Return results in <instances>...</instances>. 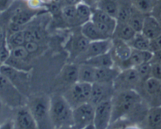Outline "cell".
I'll return each mask as SVG.
<instances>
[{"instance_id":"d590c367","label":"cell","mask_w":161,"mask_h":129,"mask_svg":"<svg viewBox=\"0 0 161 129\" xmlns=\"http://www.w3.org/2000/svg\"><path fill=\"white\" fill-rule=\"evenodd\" d=\"M25 48L26 49L27 51L32 56V55L37 53L39 52V49H40V42H33V41H30V42H26L24 45Z\"/></svg>"},{"instance_id":"ab89813d","label":"cell","mask_w":161,"mask_h":129,"mask_svg":"<svg viewBox=\"0 0 161 129\" xmlns=\"http://www.w3.org/2000/svg\"><path fill=\"white\" fill-rule=\"evenodd\" d=\"M161 49V34L158 37L150 40V51L156 52Z\"/></svg>"},{"instance_id":"ee69618b","label":"cell","mask_w":161,"mask_h":129,"mask_svg":"<svg viewBox=\"0 0 161 129\" xmlns=\"http://www.w3.org/2000/svg\"><path fill=\"white\" fill-rule=\"evenodd\" d=\"M22 1H25V2H27V1H28V0H22Z\"/></svg>"},{"instance_id":"ba28073f","label":"cell","mask_w":161,"mask_h":129,"mask_svg":"<svg viewBox=\"0 0 161 129\" xmlns=\"http://www.w3.org/2000/svg\"><path fill=\"white\" fill-rule=\"evenodd\" d=\"M138 74L135 67L121 70L113 81L115 92L125 90H136L142 85Z\"/></svg>"},{"instance_id":"4316f807","label":"cell","mask_w":161,"mask_h":129,"mask_svg":"<svg viewBox=\"0 0 161 129\" xmlns=\"http://www.w3.org/2000/svg\"><path fill=\"white\" fill-rule=\"evenodd\" d=\"M94 76H95V67L86 63L79 64L78 81L93 84L94 83Z\"/></svg>"},{"instance_id":"74e56055","label":"cell","mask_w":161,"mask_h":129,"mask_svg":"<svg viewBox=\"0 0 161 129\" xmlns=\"http://www.w3.org/2000/svg\"><path fill=\"white\" fill-rule=\"evenodd\" d=\"M149 14L155 17L161 25V0H158L157 3L155 5V6Z\"/></svg>"},{"instance_id":"4dcf8cb0","label":"cell","mask_w":161,"mask_h":129,"mask_svg":"<svg viewBox=\"0 0 161 129\" xmlns=\"http://www.w3.org/2000/svg\"><path fill=\"white\" fill-rule=\"evenodd\" d=\"M6 42H7V44L10 50L12 49L16 48V47L22 46V45H25L26 40H25L24 29L21 30V31L7 34V35H6Z\"/></svg>"},{"instance_id":"9a60e30c","label":"cell","mask_w":161,"mask_h":129,"mask_svg":"<svg viewBox=\"0 0 161 129\" xmlns=\"http://www.w3.org/2000/svg\"><path fill=\"white\" fill-rule=\"evenodd\" d=\"M15 128L35 129L38 128L36 120L30 111L28 105H24L16 108L14 117Z\"/></svg>"},{"instance_id":"7a4b0ae2","label":"cell","mask_w":161,"mask_h":129,"mask_svg":"<svg viewBox=\"0 0 161 129\" xmlns=\"http://www.w3.org/2000/svg\"><path fill=\"white\" fill-rule=\"evenodd\" d=\"M50 120L54 128H73V109L63 95L50 96Z\"/></svg>"},{"instance_id":"9c48e42d","label":"cell","mask_w":161,"mask_h":129,"mask_svg":"<svg viewBox=\"0 0 161 129\" xmlns=\"http://www.w3.org/2000/svg\"><path fill=\"white\" fill-rule=\"evenodd\" d=\"M94 118V106L89 102L73 109L74 128H95Z\"/></svg>"},{"instance_id":"83f0119b","label":"cell","mask_w":161,"mask_h":129,"mask_svg":"<svg viewBox=\"0 0 161 129\" xmlns=\"http://www.w3.org/2000/svg\"><path fill=\"white\" fill-rule=\"evenodd\" d=\"M146 16V13L138 10V9L133 6L131 12H130V17H129L128 20H127V23L131 26V28L136 32H141Z\"/></svg>"},{"instance_id":"d4e9b609","label":"cell","mask_w":161,"mask_h":129,"mask_svg":"<svg viewBox=\"0 0 161 129\" xmlns=\"http://www.w3.org/2000/svg\"><path fill=\"white\" fill-rule=\"evenodd\" d=\"M75 7L79 26L80 27L82 24L91 20L93 7L91 5L83 1H80L75 3Z\"/></svg>"},{"instance_id":"8fae6325","label":"cell","mask_w":161,"mask_h":129,"mask_svg":"<svg viewBox=\"0 0 161 129\" xmlns=\"http://www.w3.org/2000/svg\"><path fill=\"white\" fill-rule=\"evenodd\" d=\"M90 42L91 41L82 34L80 28V31L72 33L64 46L72 62H75L77 58L86 49Z\"/></svg>"},{"instance_id":"52a82bcc","label":"cell","mask_w":161,"mask_h":129,"mask_svg":"<svg viewBox=\"0 0 161 129\" xmlns=\"http://www.w3.org/2000/svg\"><path fill=\"white\" fill-rule=\"evenodd\" d=\"M137 92H138L149 107L161 106V81L160 80L151 77L142 83Z\"/></svg>"},{"instance_id":"f35d334b","label":"cell","mask_w":161,"mask_h":129,"mask_svg":"<svg viewBox=\"0 0 161 129\" xmlns=\"http://www.w3.org/2000/svg\"><path fill=\"white\" fill-rule=\"evenodd\" d=\"M152 64V78L161 81V65L160 63H151Z\"/></svg>"},{"instance_id":"ffe728a7","label":"cell","mask_w":161,"mask_h":129,"mask_svg":"<svg viewBox=\"0 0 161 129\" xmlns=\"http://www.w3.org/2000/svg\"><path fill=\"white\" fill-rule=\"evenodd\" d=\"M120 70V69L116 66L104 68H95L94 82L113 83Z\"/></svg>"},{"instance_id":"1f68e13d","label":"cell","mask_w":161,"mask_h":129,"mask_svg":"<svg viewBox=\"0 0 161 129\" xmlns=\"http://www.w3.org/2000/svg\"><path fill=\"white\" fill-rule=\"evenodd\" d=\"M118 4H119V11H118L116 20L127 22L133 8L131 0H118Z\"/></svg>"},{"instance_id":"30bf717a","label":"cell","mask_w":161,"mask_h":129,"mask_svg":"<svg viewBox=\"0 0 161 129\" xmlns=\"http://www.w3.org/2000/svg\"><path fill=\"white\" fill-rule=\"evenodd\" d=\"M91 20L107 38L110 39L113 37L117 23L116 18L112 17L98 8L93 7Z\"/></svg>"},{"instance_id":"3957f363","label":"cell","mask_w":161,"mask_h":129,"mask_svg":"<svg viewBox=\"0 0 161 129\" xmlns=\"http://www.w3.org/2000/svg\"><path fill=\"white\" fill-rule=\"evenodd\" d=\"M27 105L36 120L38 128H53L50 120V96L45 94L31 95Z\"/></svg>"},{"instance_id":"f546056e","label":"cell","mask_w":161,"mask_h":129,"mask_svg":"<svg viewBox=\"0 0 161 129\" xmlns=\"http://www.w3.org/2000/svg\"><path fill=\"white\" fill-rule=\"evenodd\" d=\"M127 43L134 49L149 50L150 51V39H148L142 32H137L133 39Z\"/></svg>"},{"instance_id":"8d00e7d4","label":"cell","mask_w":161,"mask_h":129,"mask_svg":"<svg viewBox=\"0 0 161 129\" xmlns=\"http://www.w3.org/2000/svg\"><path fill=\"white\" fill-rule=\"evenodd\" d=\"M9 109H12L9 106H8L7 105L5 104L1 100H0V125L6 121L7 119H9L8 117H6V115L7 114L8 110Z\"/></svg>"},{"instance_id":"d6a6232c","label":"cell","mask_w":161,"mask_h":129,"mask_svg":"<svg viewBox=\"0 0 161 129\" xmlns=\"http://www.w3.org/2000/svg\"><path fill=\"white\" fill-rule=\"evenodd\" d=\"M134 7L146 14H149L158 0H131Z\"/></svg>"},{"instance_id":"484cf974","label":"cell","mask_w":161,"mask_h":129,"mask_svg":"<svg viewBox=\"0 0 161 129\" xmlns=\"http://www.w3.org/2000/svg\"><path fill=\"white\" fill-rule=\"evenodd\" d=\"M61 16L63 21L67 23L69 26L74 27V28L80 27L77 20L75 4H69L62 6L61 9Z\"/></svg>"},{"instance_id":"6da1fadb","label":"cell","mask_w":161,"mask_h":129,"mask_svg":"<svg viewBox=\"0 0 161 129\" xmlns=\"http://www.w3.org/2000/svg\"><path fill=\"white\" fill-rule=\"evenodd\" d=\"M111 100L113 114L110 125L118 121L142 123L146 119L149 106L136 90L115 92Z\"/></svg>"},{"instance_id":"4fadbf2b","label":"cell","mask_w":161,"mask_h":129,"mask_svg":"<svg viewBox=\"0 0 161 129\" xmlns=\"http://www.w3.org/2000/svg\"><path fill=\"white\" fill-rule=\"evenodd\" d=\"M111 100L101 102L94 106V125L95 128L105 129L109 128L113 114Z\"/></svg>"},{"instance_id":"277c9868","label":"cell","mask_w":161,"mask_h":129,"mask_svg":"<svg viewBox=\"0 0 161 129\" xmlns=\"http://www.w3.org/2000/svg\"><path fill=\"white\" fill-rule=\"evenodd\" d=\"M0 100L12 109L27 104V96L3 75L0 74Z\"/></svg>"},{"instance_id":"d6986e66","label":"cell","mask_w":161,"mask_h":129,"mask_svg":"<svg viewBox=\"0 0 161 129\" xmlns=\"http://www.w3.org/2000/svg\"><path fill=\"white\" fill-rule=\"evenodd\" d=\"M148 39H153L161 34V25L151 14H146L141 31Z\"/></svg>"},{"instance_id":"60d3db41","label":"cell","mask_w":161,"mask_h":129,"mask_svg":"<svg viewBox=\"0 0 161 129\" xmlns=\"http://www.w3.org/2000/svg\"><path fill=\"white\" fill-rule=\"evenodd\" d=\"M15 0H0V13H5L12 6Z\"/></svg>"},{"instance_id":"cb8c5ba5","label":"cell","mask_w":161,"mask_h":129,"mask_svg":"<svg viewBox=\"0 0 161 129\" xmlns=\"http://www.w3.org/2000/svg\"><path fill=\"white\" fill-rule=\"evenodd\" d=\"M143 122L148 128H161V106L149 107Z\"/></svg>"},{"instance_id":"f6af8a7d","label":"cell","mask_w":161,"mask_h":129,"mask_svg":"<svg viewBox=\"0 0 161 129\" xmlns=\"http://www.w3.org/2000/svg\"><path fill=\"white\" fill-rule=\"evenodd\" d=\"M160 65H161V62H160Z\"/></svg>"},{"instance_id":"e0dca14e","label":"cell","mask_w":161,"mask_h":129,"mask_svg":"<svg viewBox=\"0 0 161 129\" xmlns=\"http://www.w3.org/2000/svg\"><path fill=\"white\" fill-rule=\"evenodd\" d=\"M132 50L133 49L127 42L118 39H113V47H112L111 53L114 59L115 65L118 67L121 63L128 59L131 54Z\"/></svg>"},{"instance_id":"5bb4252c","label":"cell","mask_w":161,"mask_h":129,"mask_svg":"<svg viewBox=\"0 0 161 129\" xmlns=\"http://www.w3.org/2000/svg\"><path fill=\"white\" fill-rule=\"evenodd\" d=\"M114 93L113 83L94 82L92 84V91L89 103L95 106L101 102L111 100Z\"/></svg>"},{"instance_id":"5b68a950","label":"cell","mask_w":161,"mask_h":129,"mask_svg":"<svg viewBox=\"0 0 161 129\" xmlns=\"http://www.w3.org/2000/svg\"><path fill=\"white\" fill-rule=\"evenodd\" d=\"M92 84L87 82L77 81L68 89L62 94L72 109L88 103L91 98Z\"/></svg>"},{"instance_id":"e575fe53","label":"cell","mask_w":161,"mask_h":129,"mask_svg":"<svg viewBox=\"0 0 161 129\" xmlns=\"http://www.w3.org/2000/svg\"><path fill=\"white\" fill-rule=\"evenodd\" d=\"M9 56H10V49L8 45L6 39L0 47V62L5 64L6 61L9 59Z\"/></svg>"},{"instance_id":"7bdbcfd3","label":"cell","mask_w":161,"mask_h":129,"mask_svg":"<svg viewBox=\"0 0 161 129\" xmlns=\"http://www.w3.org/2000/svg\"><path fill=\"white\" fill-rule=\"evenodd\" d=\"M3 63H1V62H0V68H1V67H2V65H3Z\"/></svg>"},{"instance_id":"f1b7e54d","label":"cell","mask_w":161,"mask_h":129,"mask_svg":"<svg viewBox=\"0 0 161 129\" xmlns=\"http://www.w3.org/2000/svg\"><path fill=\"white\" fill-rule=\"evenodd\" d=\"M94 7L98 8L112 17L117 18L119 11L118 0H96Z\"/></svg>"},{"instance_id":"7402d4cb","label":"cell","mask_w":161,"mask_h":129,"mask_svg":"<svg viewBox=\"0 0 161 129\" xmlns=\"http://www.w3.org/2000/svg\"><path fill=\"white\" fill-rule=\"evenodd\" d=\"M80 28L82 34L85 37L87 38L91 42L108 39L97 28V27L94 24V23L91 20L82 24L80 27Z\"/></svg>"},{"instance_id":"2e32d148","label":"cell","mask_w":161,"mask_h":129,"mask_svg":"<svg viewBox=\"0 0 161 129\" xmlns=\"http://www.w3.org/2000/svg\"><path fill=\"white\" fill-rule=\"evenodd\" d=\"M153 58V52L149 50H132V53L128 59L121 63L118 67L120 70L127 68H132L136 67L144 63L150 62Z\"/></svg>"},{"instance_id":"603a6c76","label":"cell","mask_w":161,"mask_h":129,"mask_svg":"<svg viewBox=\"0 0 161 129\" xmlns=\"http://www.w3.org/2000/svg\"><path fill=\"white\" fill-rule=\"evenodd\" d=\"M83 63L89 64L95 68H104V67H114L115 61L113 59V54L111 51L107 52V53H103V54L98 55L97 56L91 58L87 60L84 61Z\"/></svg>"},{"instance_id":"b9f144b4","label":"cell","mask_w":161,"mask_h":129,"mask_svg":"<svg viewBox=\"0 0 161 129\" xmlns=\"http://www.w3.org/2000/svg\"><path fill=\"white\" fill-rule=\"evenodd\" d=\"M161 62V49L153 53V58L150 63H160Z\"/></svg>"},{"instance_id":"44dd1931","label":"cell","mask_w":161,"mask_h":129,"mask_svg":"<svg viewBox=\"0 0 161 129\" xmlns=\"http://www.w3.org/2000/svg\"><path fill=\"white\" fill-rule=\"evenodd\" d=\"M136 33V31L131 28V26L127 22L117 20L112 38L120 39L124 42H128L133 39Z\"/></svg>"},{"instance_id":"ac0fdd59","label":"cell","mask_w":161,"mask_h":129,"mask_svg":"<svg viewBox=\"0 0 161 129\" xmlns=\"http://www.w3.org/2000/svg\"><path fill=\"white\" fill-rule=\"evenodd\" d=\"M79 64L71 62L65 64L61 69L59 75V79L61 83L68 87L78 81Z\"/></svg>"},{"instance_id":"836d02e7","label":"cell","mask_w":161,"mask_h":129,"mask_svg":"<svg viewBox=\"0 0 161 129\" xmlns=\"http://www.w3.org/2000/svg\"><path fill=\"white\" fill-rule=\"evenodd\" d=\"M135 68L138 72L142 82H144L152 77V64L150 62L142 64Z\"/></svg>"},{"instance_id":"7c38bea8","label":"cell","mask_w":161,"mask_h":129,"mask_svg":"<svg viewBox=\"0 0 161 129\" xmlns=\"http://www.w3.org/2000/svg\"><path fill=\"white\" fill-rule=\"evenodd\" d=\"M113 47V39H102V40L93 41L90 42L86 49L79 56L75 63L80 64L91 58L103 54L107 52L111 51Z\"/></svg>"},{"instance_id":"8992f818","label":"cell","mask_w":161,"mask_h":129,"mask_svg":"<svg viewBox=\"0 0 161 129\" xmlns=\"http://www.w3.org/2000/svg\"><path fill=\"white\" fill-rule=\"evenodd\" d=\"M0 74L7 78L23 95L28 96L31 87L30 71L18 70L3 64L0 68Z\"/></svg>"}]
</instances>
